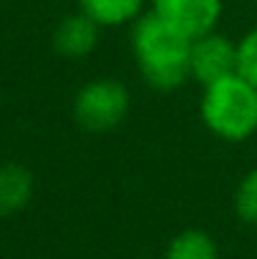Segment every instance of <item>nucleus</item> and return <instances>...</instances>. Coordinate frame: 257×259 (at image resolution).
Segmentation results:
<instances>
[{"mask_svg":"<svg viewBox=\"0 0 257 259\" xmlns=\"http://www.w3.org/2000/svg\"><path fill=\"white\" fill-rule=\"evenodd\" d=\"M129 46L139 76L154 91H176L187 81L189 73V48L192 40L167 25L159 15L146 10L129 25Z\"/></svg>","mask_w":257,"mask_h":259,"instance_id":"obj_1","label":"nucleus"},{"mask_svg":"<svg viewBox=\"0 0 257 259\" xmlns=\"http://www.w3.org/2000/svg\"><path fill=\"white\" fill-rule=\"evenodd\" d=\"M199 118L204 128L219 141H250L257 134V88L240 73L202 86Z\"/></svg>","mask_w":257,"mask_h":259,"instance_id":"obj_2","label":"nucleus"},{"mask_svg":"<svg viewBox=\"0 0 257 259\" xmlns=\"http://www.w3.org/2000/svg\"><path fill=\"white\" fill-rule=\"evenodd\" d=\"M74 118L91 134H106L124 123L131 108V93L116 78H91L74 96Z\"/></svg>","mask_w":257,"mask_h":259,"instance_id":"obj_3","label":"nucleus"},{"mask_svg":"<svg viewBox=\"0 0 257 259\" xmlns=\"http://www.w3.org/2000/svg\"><path fill=\"white\" fill-rule=\"evenodd\" d=\"M189 73L199 86L237 73V40L219 30L194 38L189 48Z\"/></svg>","mask_w":257,"mask_h":259,"instance_id":"obj_4","label":"nucleus"},{"mask_svg":"<svg viewBox=\"0 0 257 259\" xmlns=\"http://www.w3.org/2000/svg\"><path fill=\"white\" fill-rule=\"evenodd\" d=\"M149 10L189 40L217 30L225 0H149Z\"/></svg>","mask_w":257,"mask_h":259,"instance_id":"obj_5","label":"nucleus"},{"mask_svg":"<svg viewBox=\"0 0 257 259\" xmlns=\"http://www.w3.org/2000/svg\"><path fill=\"white\" fill-rule=\"evenodd\" d=\"M101 25L96 20H91L86 13L76 10L71 15H66L56 30H53V51L61 58L68 61H84L88 58L101 40Z\"/></svg>","mask_w":257,"mask_h":259,"instance_id":"obj_6","label":"nucleus"},{"mask_svg":"<svg viewBox=\"0 0 257 259\" xmlns=\"http://www.w3.org/2000/svg\"><path fill=\"white\" fill-rule=\"evenodd\" d=\"M35 191V179L28 166L8 161L0 164V217H15L23 211Z\"/></svg>","mask_w":257,"mask_h":259,"instance_id":"obj_7","label":"nucleus"},{"mask_svg":"<svg viewBox=\"0 0 257 259\" xmlns=\"http://www.w3.org/2000/svg\"><path fill=\"white\" fill-rule=\"evenodd\" d=\"M79 10L96 20L101 28H121L131 25L136 18L146 13L149 0H76Z\"/></svg>","mask_w":257,"mask_h":259,"instance_id":"obj_8","label":"nucleus"},{"mask_svg":"<svg viewBox=\"0 0 257 259\" xmlns=\"http://www.w3.org/2000/svg\"><path fill=\"white\" fill-rule=\"evenodd\" d=\"M162 259H219V247L209 232L192 227L171 237Z\"/></svg>","mask_w":257,"mask_h":259,"instance_id":"obj_9","label":"nucleus"},{"mask_svg":"<svg viewBox=\"0 0 257 259\" xmlns=\"http://www.w3.org/2000/svg\"><path fill=\"white\" fill-rule=\"evenodd\" d=\"M232 206L240 222L257 227V166L240 179L235 196H232Z\"/></svg>","mask_w":257,"mask_h":259,"instance_id":"obj_10","label":"nucleus"},{"mask_svg":"<svg viewBox=\"0 0 257 259\" xmlns=\"http://www.w3.org/2000/svg\"><path fill=\"white\" fill-rule=\"evenodd\" d=\"M237 73L257 88V25L237 40Z\"/></svg>","mask_w":257,"mask_h":259,"instance_id":"obj_11","label":"nucleus"}]
</instances>
